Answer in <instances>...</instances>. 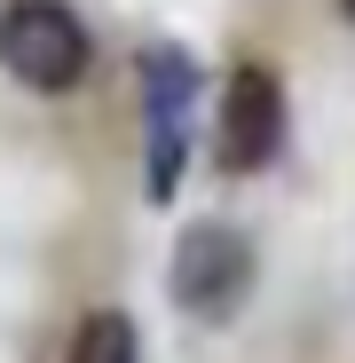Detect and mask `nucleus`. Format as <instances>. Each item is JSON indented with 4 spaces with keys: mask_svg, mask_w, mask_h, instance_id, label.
<instances>
[{
    "mask_svg": "<svg viewBox=\"0 0 355 363\" xmlns=\"http://www.w3.org/2000/svg\"><path fill=\"white\" fill-rule=\"evenodd\" d=\"M95 64L87 24L64 9V0H9L0 9V72L32 95H72Z\"/></svg>",
    "mask_w": 355,
    "mask_h": 363,
    "instance_id": "1",
    "label": "nucleus"
},
{
    "mask_svg": "<svg viewBox=\"0 0 355 363\" xmlns=\"http://www.w3.org/2000/svg\"><path fill=\"white\" fill-rule=\"evenodd\" d=\"M166 292H174V308H182V316H198V324H229L237 300L253 292V237L229 229V221H190L182 237H174Z\"/></svg>",
    "mask_w": 355,
    "mask_h": 363,
    "instance_id": "2",
    "label": "nucleus"
},
{
    "mask_svg": "<svg viewBox=\"0 0 355 363\" xmlns=\"http://www.w3.org/2000/svg\"><path fill=\"white\" fill-rule=\"evenodd\" d=\"M190 103H198V64L190 48H150L142 55V182L150 206H166L182 190L190 166Z\"/></svg>",
    "mask_w": 355,
    "mask_h": 363,
    "instance_id": "3",
    "label": "nucleus"
},
{
    "mask_svg": "<svg viewBox=\"0 0 355 363\" xmlns=\"http://www.w3.org/2000/svg\"><path fill=\"white\" fill-rule=\"evenodd\" d=\"M213 158H221V174H261L276 150H284V87H276V72H261V64H237L229 72V87H221V118H213Z\"/></svg>",
    "mask_w": 355,
    "mask_h": 363,
    "instance_id": "4",
    "label": "nucleus"
},
{
    "mask_svg": "<svg viewBox=\"0 0 355 363\" xmlns=\"http://www.w3.org/2000/svg\"><path fill=\"white\" fill-rule=\"evenodd\" d=\"M64 363H142L135 316H127V308H87L79 332H72V347H64Z\"/></svg>",
    "mask_w": 355,
    "mask_h": 363,
    "instance_id": "5",
    "label": "nucleus"
},
{
    "mask_svg": "<svg viewBox=\"0 0 355 363\" xmlns=\"http://www.w3.org/2000/svg\"><path fill=\"white\" fill-rule=\"evenodd\" d=\"M339 9H347V24H355V0H339Z\"/></svg>",
    "mask_w": 355,
    "mask_h": 363,
    "instance_id": "6",
    "label": "nucleus"
}]
</instances>
